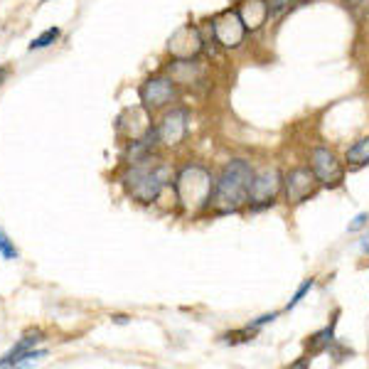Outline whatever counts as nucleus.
I'll return each instance as SVG.
<instances>
[{
	"instance_id": "obj_1",
	"label": "nucleus",
	"mask_w": 369,
	"mask_h": 369,
	"mask_svg": "<svg viewBox=\"0 0 369 369\" xmlns=\"http://www.w3.org/2000/svg\"><path fill=\"white\" fill-rule=\"evenodd\" d=\"M170 183H173V170L163 160L153 158L131 163L123 175V187L140 205H153Z\"/></svg>"
},
{
	"instance_id": "obj_2",
	"label": "nucleus",
	"mask_w": 369,
	"mask_h": 369,
	"mask_svg": "<svg viewBox=\"0 0 369 369\" xmlns=\"http://www.w3.org/2000/svg\"><path fill=\"white\" fill-rule=\"evenodd\" d=\"M251 180H254V170L246 160H232V163H227L220 180H217L215 197H212L217 212L220 215H232V212L242 210L244 205H249Z\"/></svg>"
},
{
	"instance_id": "obj_3",
	"label": "nucleus",
	"mask_w": 369,
	"mask_h": 369,
	"mask_svg": "<svg viewBox=\"0 0 369 369\" xmlns=\"http://www.w3.org/2000/svg\"><path fill=\"white\" fill-rule=\"evenodd\" d=\"M217 180L205 165L187 163L185 168L178 170L175 175V200L185 212H202L215 197Z\"/></svg>"
},
{
	"instance_id": "obj_4",
	"label": "nucleus",
	"mask_w": 369,
	"mask_h": 369,
	"mask_svg": "<svg viewBox=\"0 0 369 369\" xmlns=\"http://www.w3.org/2000/svg\"><path fill=\"white\" fill-rule=\"evenodd\" d=\"M283 190V178L276 168H266L261 173H254L251 190H249V207L251 210H266L276 202Z\"/></svg>"
},
{
	"instance_id": "obj_5",
	"label": "nucleus",
	"mask_w": 369,
	"mask_h": 369,
	"mask_svg": "<svg viewBox=\"0 0 369 369\" xmlns=\"http://www.w3.org/2000/svg\"><path fill=\"white\" fill-rule=\"evenodd\" d=\"M320 187L323 185H320V180L315 178L313 168H293L283 178V195L290 207L303 205V202L310 200Z\"/></svg>"
},
{
	"instance_id": "obj_6",
	"label": "nucleus",
	"mask_w": 369,
	"mask_h": 369,
	"mask_svg": "<svg viewBox=\"0 0 369 369\" xmlns=\"http://www.w3.org/2000/svg\"><path fill=\"white\" fill-rule=\"evenodd\" d=\"M212 28V40L225 50H237L246 38V28H244L242 18L237 10H225L222 15H217L210 23Z\"/></svg>"
},
{
	"instance_id": "obj_7",
	"label": "nucleus",
	"mask_w": 369,
	"mask_h": 369,
	"mask_svg": "<svg viewBox=\"0 0 369 369\" xmlns=\"http://www.w3.org/2000/svg\"><path fill=\"white\" fill-rule=\"evenodd\" d=\"M310 168L323 187H340L345 180V165L330 148H323V145L310 153Z\"/></svg>"
},
{
	"instance_id": "obj_8",
	"label": "nucleus",
	"mask_w": 369,
	"mask_h": 369,
	"mask_svg": "<svg viewBox=\"0 0 369 369\" xmlns=\"http://www.w3.org/2000/svg\"><path fill=\"white\" fill-rule=\"evenodd\" d=\"M116 128L123 138L128 140H138L143 136H148L153 131V118H150V108L148 106H131L118 116Z\"/></svg>"
},
{
	"instance_id": "obj_9",
	"label": "nucleus",
	"mask_w": 369,
	"mask_h": 369,
	"mask_svg": "<svg viewBox=\"0 0 369 369\" xmlns=\"http://www.w3.org/2000/svg\"><path fill=\"white\" fill-rule=\"evenodd\" d=\"M168 50L173 59H195L202 50H205V38L195 25H185V28L175 30L173 38L168 42Z\"/></svg>"
},
{
	"instance_id": "obj_10",
	"label": "nucleus",
	"mask_w": 369,
	"mask_h": 369,
	"mask_svg": "<svg viewBox=\"0 0 369 369\" xmlns=\"http://www.w3.org/2000/svg\"><path fill=\"white\" fill-rule=\"evenodd\" d=\"M138 93H140L143 106H148L150 111H153V108L168 106V103H173L175 96H178V91H175V81L168 79V76H153V79H148L143 86H140Z\"/></svg>"
},
{
	"instance_id": "obj_11",
	"label": "nucleus",
	"mask_w": 369,
	"mask_h": 369,
	"mask_svg": "<svg viewBox=\"0 0 369 369\" xmlns=\"http://www.w3.org/2000/svg\"><path fill=\"white\" fill-rule=\"evenodd\" d=\"M187 123H190V113L185 108H173L163 116L160 126L155 128L158 131V140L163 145H180L187 136Z\"/></svg>"
},
{
	"instance_id": "obj_12",
	"label": "nucleus",
	"mask_w": 369,
	"mask_h": 369,
	"mask_svg": "<svg viewBox=\"0 0 369 369\" xmlns=\"http://www.w3.org/2000/svg\"><path fill=\"white\" fill-rule=\"evenodd\" d=\"M239 18H242L246 33H256L266 25V20L271 18V10H268V0H242L237 8Z\"/></svg>"
},
{
	"instance_id": "obj_13",
	"label": "nucleus",
	"mask_w": 369,
	"mask_h": 369,
	"mask_svg": "<svg viewBox=\"0 0 369 369\" xmlns=\"http://www.w3.org/2000/svg\"><path fill=\"white\" fill-rule=\"evenodd\" d=\"M170 74H173L175 84H195V81L202 76V69L195 59H173Z\"/></svg>"
},
{
	"instance_id": "obj_14",
	"label": "nucleus",
	"mask_w": 369,
	"mask_h": 369,
	"mask_svg": "<svg viewBox=\"0 0 369 369\" xmlns=\"http://www.w3.org/2000/svg\"><path fill=\"white\" fill-rule=\"evenodd\" d=\"M347 165H350L352 170H360L365 168V165H369V136L360 138L347 150Z\"/></svg>"
},
{
	"instance_id": "obj_15",
	"label": "nucleus",
	"mask_w": 369,
	"mask_h": 369,
	"mask_svg": "<svg viewBox=\"0 0 369 369\" xmlns=\"http://www.w3.org/2000/svg\"><path fill=\"white\" fill-rule=\"evenodd\" d=\"M332 335H335V323L327 325L325 330H320L318 335L308 337V347H310V352H313V355H318V352L327 350V347L332 345Z\"/></svg>"
},
{
	"instance_id": "obj_16",
	"label": "nucleus",
	"mask_w": 369,
	"mask_h": 369,
	"mask_svg": "<svg viewBox=\"0 0 369 369\" xmlns=\"http://www.w3.org/2000/svg\"><path fill=\"white\" fill-rule=\"evenodd\" d=\"M59 35H62V30L59 28H50V30H45L40 38H35L33 42H30L28 50L30 52H35V50H45V47H50V45H55L57 40H59Z\"/></svg>"
},
{
	"instance_id": "obj_17",
	"label": "nucleus",
	"mask_w": 369,
	"mask_h": 369,
	"mask_svg": "<svg viewBox=\"0 0 369 369\" xmlns=\"http://www.w3.org/2000/svg\"><path fill=\"white\" fill-rule=\"evenodd\" d=\"M0 256L8 259V261H13V259H18V249H15V244L10 242V237L5 234L3 229H0Z\"/></svg>"
},
{
	"instance_id": "obj_18",
	"label": "nucleus",
	"mask_w": 369,
	"mask_h": 369,
	"mask_svg": "<svg viewBox=\"0 0 369 369\" xmlns=\"http://www.w3.org/2000/svg\"><path fill=\"white\" fill-rule=\"evenodd\" d=\"M313 283H315V280H313V278H308V280H305V283H303V285H300V288H298V290H295V295H293V298H290V300H288V305H285V310L295 308V305H298V303H300V300H303V298H305V293H310V288H313Z\"/></svg>"
},
{
	"instance_id": "obj_19",
	"label": "nucleus",
	"mask_w": 369,
	"mask_h": 369,
	"mask_svg": "<svg viewBox=\"0 0 369 369\" xmlns=\"http://www.w3.org/2000/svg\"><path fill=\"white\" fill-rule=\"evenodd\" d=\"M295 3H298V0H268V10H271V15H283L285 10Z\"/></svg>"
},
{
	"instance_id": "obj_20",
	"label": "nucleus",
	"mask_w": 369,
	"mask_h": 369,
	"mask_svg": "<svg viewBox=\"0 0 369 369\" xmlns=\"http://www.w3.org/2000/svg\"><path fill=\"white\" fill-rule=\"evenodd\" d=\"M367 220H369L367 215H360V217H355V220H352V225L347 227V229H350V232H357V229H362V227L367 225Z\"/></svg>"
},
{
	"instance_id": "obj_21",
	"label": "nucleus",
	"mask_w": 369,
	"mask_h": 369,
	"mask_svg": "<svg viewBox=\"0 0 369 369\" xmlns=\"http://www.w3.org/2000/svg\"><path fill=\"white\" fill-rule=\"evenodd\" d=\"M360 246H362V251H365V254H369V237H365V239H362V244H360Z\"/></svg>"
},
{
	"instance_id": "obj_22",
	"label": "nucleus",
	"mask_w": 369,
	"mask_h": 369,
	"mask_svg": "<svg viewBox=\"0 0 369 369\" xmlns=\"http://www.w3.org/2000/svg\"><path fill=\"white\" fill-rule=\"evenodd\" d=\"M113 320H116V323H128L126 315H113Z\"/></svg>"
},
{
	"instance_id": "obj_23",
	"label": "nucleus",
	"mask_w": 369,
	"mask_h": 369,
	"mask_svg": "<svg viewBox=\"0 0 369 369\" xmlns=\"http://www.w3.org/2000/svg\"><path fill=\"white\" fill-rule=\"evenodd\" d=\"M5 76H8V69H0V81H3Z\"/></svg>"
},
{
	"instance_id": "obj_24",
	"label": "nucleus",
	"mask_w": 369,
	"mask_h": 369,
	"mask_svg": "<svg viewBox=\"0 0 369 369\" xmlns=\"http://www.w3.org/2000/svg\"><path fill=\"white\" fill-rule=\"evenodd\" d=\"M45 3H47V0H45Z\"/></svg>"
}]
</instances>
